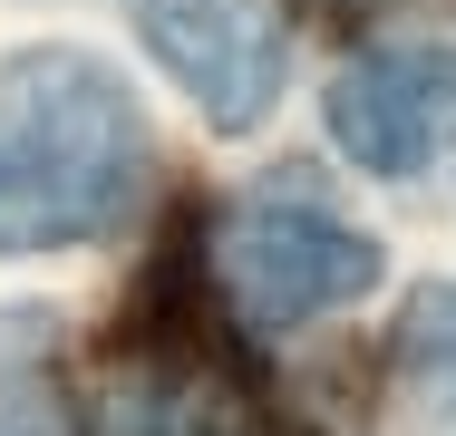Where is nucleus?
Here are the masks:
<instances>
[{"instance_id": "f257e3e1", "label": "nucleus", "mask_w": 456, "mask_h": 436, "mask_svg": "<svg viewBox=\"0 0 456 436\" xmlns=\"http://www.w3.org/2000/svg\"><path fill=\"white\" fill-rule=\"evenodd\" d=\"M146 107L107 59L59 39L0 59V262L117 233L146 204Z\"/></svg>"}, {"instance_id": "f03ea898", "label": "nucleus", "mask_w": 456, "mask_h": 436, "mask_svg": "<svg viewBox=\"0 0 456 436\" xmlns=\"http://www.w3.org/2000/svg\"><path fill=\"white\" fill-rule=\"evenodd\" d=\"M78 427L88 436H281L263 378L224 340V301L204 291L194 253L166 281H146V301L117 340H97Z\"/></svg>"}, {"instance_id": "7ed1b4c3", "label": "nucleus", "mask_w": 456, "mask_h": 436, "mask_svg": "<svg viewBox=\"0 0 456 436\" xmlns=\"http://www.w3.org/2000/svg\"><path fill=\"white\" fill-rule=\"evenodd\" d=\"M204 291L243 330H301L379 291V243L330 204V184L301 166L243 184L204 233Z\"/></svg>"}, {"instance_id": "20e7f679", "label": "nucleus", "mask_w": 456, "mask_h": 436, "mask_svg": "<svg viewBox=\"0 0 456 436\" xmlns=\"http://www.w3.org/2000/svg\"><path fill=\"white\" fill-rule=\"evenodd\" d=\"M126 20L214 126L273 117L281 69H291V10L281 0H126Z\"/></svg>"}, {"instance_id": "39448f33", "label": "nucleus", "mask_w": 456, "mask_h": 436, "mask_svg": "<svg viewBox=\"0 0 456 436\" xmlns=\"http://www.w3.org/2000/svg\"><path fill=\"white\" fill-rule=\"evenodd\" d=\"M330 146L369 174H428L456 146V39L350 59L330 78Z\"/></svg>"}, {"instance_id": "423d86ee", "label": "nucleus", "mask_w": 456, "mask_h": 436, "mask_svg": "<svg viewBox=\"0 0 456 436\" xmlns=\"http://www.w3.org/2000/svg\"><path fill=\"white\" fill-rule=\"evenodd\" d=\"M398 368L418 378V398H428L437 417H456V281H437V291L408 301V320H398Z\"/></svg>"}, {"instance_id": "0eeeda50", "label": "nucleus", "mask_w": 456, "mask_h": 436, "mask_svg": "<svg viewBox=\"0 0 456 436\" xmlns=\"http://www.w3.org/2000/svg\"><path fill=\"white\" fill-rule=\"evenodd\" d=\"M0 436H20V427H0Z\"/></svg>"}]
</instances>
